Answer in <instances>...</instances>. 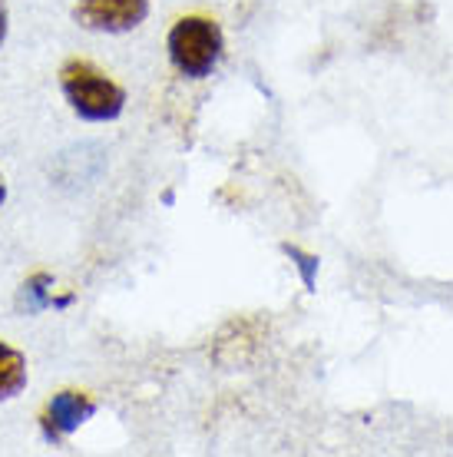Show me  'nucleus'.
I'll use <instances>...</instances> for the list:
<instances>
[{
    "label": "nucleus",
    "instance_id": "obj_4",
    "mask_svg": "<svg viewBox=\"0 0 453 457\" xmlns=\"http://www.w3.org/2000/svg\"><path fill=\"white\" fill-rule=\"evenodd\" d=\"M93 411H96V404H93L86 395H79V391H60L57 398L50 401V408H46V437L50 441H60V437L73 435L79 424L90 421Z\"/></svg>",
    "mask_w": 453,
    "mask_h": 457
},
{
    "label": "nucleus",
    "instance_id": "obj_2",
    "mask_svg": "<svg viewBox=\"0 0 453 457\" xmlns=\"http://www.w3.org/2000/svg\"><path fill=\"white\" fill-rule=\"evenodd\" d=\"M222 57V30L205 17H182L169 34V60L182 77L202 80Z\"/></svg>",
    "mask_w": 453,
    "mask_h": 457
},
{
    "label": "nucleus",
    "instance_id": "obj_5",
    "mask_svg": "<svg viewBox=\"0 0 453 457\" xmlns=\"http://www.w3.org/2000/svg\"><path fill=\"white\" fill-rule=\"evenodd\" d=\"M27 388V361L11 345L0 342V401L17 398Z\"/></svg>",
    "mask_w": 453,
    "mask_h": 457
},
{
    "label": "nucleus",
    "instance_id": "obj_1",
    "mask_svg": "<svg viewBox=\"0 0 453 457\" xmlns=\"http://www.w3.org/2000/svg\"><path fill=\"white\" fill-rule=\"evenodd\" d=\"M60 83H63V93H67L70 106L77 110V116L90 120V123H106V120H116L123 113V87H116L106 73H100L86 60L67 63L63 73H60Z\"/></svg>",
    "mask_w": 453,
    "mask_h": 457
},
{
    "label": "nucleus",
    "instance_id": "obj_8",
    "mask_svg": "<svg viewBox=\"0 0 453 457\" xmlns=\"http://www.w3.org/2000/svg\"><path fill=\"white\" fill-rule=\"evenodd\" d=\"M4 37H7V11H4V4H0V44H4Z\"/></svg>",
    "mask_w": 453,
    "mask_h": 457
},
{
    "label": "nucleus",
    "instance_id": "obj_3",
    "mask_svg": "<svg viewBox=\"0 0 453 457\" xmlns=\"http://www.w3.org/2000/svg\"><path fill=\"white\" fill-rule=\"evenodd\" d=\"M149 0H79L73 17L86 30L103 34H126L146 21Z\"/></svg>",
    "mask_w": 453,
    "mask_h": 457
},
{
    "label": "nucleus",
    "instance_id": "obj_6",
    "mask_svg": "<svg viewBox=\"0 0 453 457\" xmlns=\"http://www.w3.org/2000/svg\"><path fill=\"white\" fill-rule=\"evenodd\" d=\"M50 302H54V278L50 275H34V278L23 282L21 295H17V309L34 315V312H44Z\"/></svg>",
    "mask_w": 453,
    "mask_h": 457
},
{
    "label": "nucleus",
    "instance_id": "obj_7",
    "mask_svg": "<svg viewBox=\"0 0 453 457\" xmlns=\"http://www.w3.org/2000/svg\"><path fill=\"white\" fill-rule=\"evenodd\" d=\"M284 252L295 259V265L301 269V278H305L308 288H315V269H317V259L315 255H305L301 249H295V245H284Z\"/></svg>",
    "mask_w": 453,
    "mask_h": 457
},
{
    "label": "nucleus",
    "instance_id": "obj_9",
    "mask_svg": "<svg viewBox=\"0 0 453 457\" xmlns=\"http://www.w3.org/2000/svg\"><path fill=\"white\" fill-rule=\"evenodd\" d=\"M4 195H7V189H4V179H0V203H4Z\"/></svg>",
    "mask_w": 453,
    "mask_h": 457
}]
</instances>
